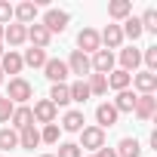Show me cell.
I'll list each match as a JSON object with an SVG mask.
<instances>
[{
	"label": "cell",
	"instance_id": "6da1fadb",
	"mask_svg": "<svg viewBox=\"0 0 157 157\" xmlns=\"http://www.w3.org/2000/svg\"><path fill=\"white\" fill-rule=\"evenodd\" d=\"M34 96V86L25 80V77H13L10 80V90H6V99L13 102V105H25L28 99Z\"/></svg>",
	"mask_w": 157,
	"mask_h": 157
},
{
	"label": "cell",
	"instance_id": "7a4b0ae2",
	"mask_svg": "<svg viewBox=\"0 0 157 157\" xmlns=\"http://www.w3.org/2000/svg\"><path fill=\"white\" fill-rule=\"evenodd\" d=\"M99 148H105V129H99V126H83V129H80V151L96 154Z\"/></svg>",
	"mask_w": 157,
	"mask_h": 157
},
{
	"label": "cell",
	"instance_id": "3957f363",
	"mask_svg": "<svg viewBox=\"0 0 157 157\" xmlns=\"http://www.w3.org/2000/svg\"><path fill=\"white\" fill-rule=\"evenodd\" d=\"M68 74H77V80H83V77H90L93 74V65H90V56H83L80 49H74L71 56H68Z\"/></svg>",
	"mask_w": 157,
	"mask_h": 157
},
{
	"label": "cell",
	"instance_id": "277c9868",
	"mask_svg": "<svg viewBox=\"0 0 157 157\" xmlns=\"http://www.w3.org/2000/svg\"><path fill=\"white\" fill-rule=\"evenodd\" d=\"M68 22H71V16H68L65 10H46V13H43V22H40V25H43V28H46L49 34H62V31L68 28Z\"/></svg>",
	"mask_w": 157,
	"mask_h": 157
},
{
	"label": "cell",
	"instance_id": "5b68a950",
	"mask_svg": "<svg viewBox=\"0 0 157 157\" xmlns=\"http://www.w3.org/2000/svg\"><path fill=\"white\" fill-rule=\"evenodd\" d=\"M56 114H59V108L49 102V99H40V102H34V108H31V117L37 120V123H56Z\"/></svg>",
	"mask_w": 157,
	"mask_h": 157
},
{
	"label": "cell",
	"instance_id": "8992f818",
	"mask_svg": "<svg viewBox=\"0 0 157 157\" xmlns=\"http://www.w3.org/2000/svg\"><path fill=\"white\" fill-rule=\"evenodd\" d=\"M77 46H80V52H83V56H90V52H99V49H102L99 31H96V28H83L80 34H77Z\"/></svg>",
	"mask_w": 157,
	"mask_h": 157
},
{
	"label": "cell",
	"instance_id": "52a82bcc",
	"mask_svg": "<svg viewBox=\"0 0 157 157\" xmlns=\"http://www.w3.org/2000/svg\"><path fill=\"white\" fill-rule=\"evenodd\" d=\"M90 65H93V74H111L114 71V52H108V49H99V52H93V59H90Z\"/></svg>",
	"mask_w": 157,
	"mask_h": 157
},
{
	"label": "cell",
	"instance_id": "ba28073f",
	"mask_svg": "<svg viewBox=\"0 0 157 157\" xmlns=\"http://www.w3.org/2000/svg\"><path fill=\"white\" fill-rule=\"evenodd\" d=\"M13 19L19 22V25H34L37 22V3H31V0H25V3H19V6H13Z\"/></svg>",
	"mask_w": 157,
	"mask_h": 157
},
{
	"label": "cell",
	"instance_id": "9c48e42d",
	"mask_svg": "<svg viewBox=\"0 0 157 157\" xmlns=\"http://www.w3.org/2000/svg\"><path fill=\"white\" fill-rule=\"evenodd\" d=\"M99 40H102V49H120V43H123V31H120V25H105V31L99 34Z\"/></svg>",
	"mask_w": 157,
	"mask_h": 157
},
{
	"label": "cell",
	"instance_id": "30bf717a",
	"mask_svg": "<svg viewBox=\"0 0 157 157\" xmlns=\"http://www.w3.org/2000/svg\"><path fill=\"white\" fill-rule=\"evenodd\" d=\"M132 114H136L139 120H151V117L157 114V99H154V96H136Z\"/></svg>",
	"mask_w": 157,
	"mask_h": 157
},
{
	"label": "cell",
	"instance_id": "8fae6325",
	"mask_svg": "<svg viewBox=\"0 0 157 157\" xmlns=\"http://www.w3.org/2000/svg\"><path fill=\"white\" fill-rule=\"evenodd\" d=\"M43 74H46V80H52V83H65V77H68V65H65L62 59H46Z\"/></svg>",
	"mask_w": 157,
	"mask_h": 157
},
{
	"label": "cell",
	"instance_id": "7c38bea8",
	"mask_svg": "<svg viewBox=\"0 0 157 157\" xmlns=\"http://www.w3.org/2000/svg\"><path fill=\"white\" fill-rule=\"evenodd\" d=\"M132 83H136L139 96H154V90H157V74H151V71L132 74Z\"/></svg>",
	"mask_w": 157,
	"mask_h": 157
},
{
	"label": "cell",
	"instance_id": "4fadbf2b",
	"mask_svg": "<svg viewBox=\"0 0 157 157\" xmlns=\"http://www.w3.org/2000/svg\"><path fill=\"white\" fill-rule=\"evenodd\" d=\"M25 40H28V28H25V25L13 22V25L3 28V43H10V46H22Z\"/></svg>",
	"mask_w": 157,
	"mask_h": 157
},
{
	"label": "cell",
	"instance_id": "5bb4252c",
	"mask_svg": "<svg viewBox=\"0 0 157 157\" xmlns=\"http://www.w3.org/2000/svg\"><path fill=\"white\" fill-rule=\"evenodd\" d=\"M28 40H31V46L46 49V46H49V40H52V34H49L40 22H34V25H28Z\"/></svg>",
	"mask_w": 157,
	"mask_h": 157
},
{
	"label": "cell",
	"instance_id": "9a60e30c",
	"mask_svg": "<svg viewBox=\"0 0 157 157\" xmlns=\"http://www.w3.org/2000/svg\"><path fill=\"white\" fill-rule=\"evenodd\" d=\"M139 65H142V49H136V46H126V49H120V71L132 74Z\"/></svg>",
	"mask_w": 157,
	"mask_h": 157
},
{
	"label": "cell",
	"instance_id": "2e32d148",
	"mask_svg": "<svg viewBox=\"0 0 157 157\" xmlns=\"http://www.w3.org/2000/svg\"><path fill=\"white\" fill-rule=\"evenodd\" d=\"M117 108L111 105V102H102L99 108H96V120H99V129H105V126H114L117 123Z\"/></svg>",
	"mask_w": 157,
	"mask_h": 157
},
{
	"label": "cell",
	"instance_id": "e0dca14e",
	"mask_svg": "<svg viewBox=\"0 0 157 157\" xmlns=\"http://www.w3.org/2000/svg\"><path fill=\"white\" fill-rule=\"evenodd\" d=\"M22 68H25V62H22V56L16 49H10V52L0 56V71H3V74H19Z\"/></svg>",
	"mask_w": 157,
	"mask_h": 157
},
{
	"label": "cell",
	"instance_id": "ac0fdd59",
	"mask_svg": "<svg viewBox=\"0 0 157 157\" xmlns=\"http://www.w3.org/2000/svg\"><path fill=\"white\" fill-rule=\"evenodd\" d=\"M31 123H34L31 108H28V105H16V108H13V117H10V126H13V129H25V126H31Z\"/></svg>",
	"mask_w": 157,
	"mask_h": 157
},
{
	"label": "cell",
	"instance_id": "d6986e66",
	"mask_svg": "<svg viewBox=\"0 0 157 157\" xmlns=\"http://www.w3.org/2000/svg\"><path fill=\"white\" fill-rule=\"evenodd\" d=\"M40 145V129L31 123V126H25V129H19V148H25V151H34Z\"/></svg>",
	"mask_w": 157,
	"mask_h": 157
},
{
	"label": "cell",
	"instance_id": "ffe728a7",
	"mask_svg": "<svg viewBox=\"0 0 157 157\" xmlns=\"http://www.w3.org/2000/svg\"><path fill=\"white\" fill-rule=\"evenodd\" d=\"M129 83H132V74H126V71H120V68H114V71L108 74V86L117 90V93L129 90Z\"/></svg>",
	"mask_w": 157,
	"mask_h": 157
},
{
	"label": "cell",
	"instance_id": "44dd1931",
	"mask_svg": "<svg viewBox=\"0 0 157 157\" xmlns=\"http://www.w3.org/2000/svg\"><path fill=\"white\" fill-rule=\"evenodd\" d=\"M108 16L117 19V22H123V19L132 16V3H129V0H111V3H108Z\"/></svg>",
	"mask_w": 157,
	"mask_h": 157
},
{
	"label": "cell",
	"instance_id": "7402d4cb",
	"mask_svg": "<svg viewBox=\"0 0 157 157\" xmlns=\"http://www.w3.org/2000/svg\"><path fill=\"white\" fill-rule=\"evenodd\" d=\"M111 105L117 108V114H132V108H136V93L123 90V93H117V99H114Z\"/></svg>",
	"mask_w": 157,
	"mask_h": 157
},
{
	"label": "cell",
	"instance_id": "603a6c76",
	"mask_svg": "<svg viewBox=\"0 0 157 157\" xmlns=\"http://www.w3.org/2000/svg\"><path fill=\"white\" fill-rule=\"evenodd\" d=\"M83 123H86V120H83V111H68V114L62 117V129H65V132H80Z\"/></svg>",
	"mask_w": 157,
	"mask_h": 157
},
{
	"label": "cell",
	"instance_id": "cb8c5ba5",
	"mask_svg": "<svg viewBox=\"0 0 157 157\" xmlns=\"http://www.w3.org/2000/svg\"><path fill=\"white\" fill-rule=\"evenodd\" d=\"M120 31H123V40L129 37L132 43H136V40H139V37L145 34V31H142V22H139L136 16H129V19H123V25H120Z\"/></svg>",
	"mask_w": 157,
	"mask_h": 157
},
{
	"label": "cell",
	"instance_id": "d4e9b609",
	"mask_svg": "<svg viewBox=\"0 0 157 157\" xmlns=\"http://www.w3.org/2000/svg\"><path fill=\"white\" fill-rule=\"evenodd\" d=\"M49 102H52L56 108H65V105L71 102V93H68V83H52V90H49Z\"/></svg>",
	"mask_w": 157,
	"mask_h": 157
},
{
	"label": "cell",
	"instance_id": "484cf974",
	"mask_svg": "<svg viewBox=\"0 0 157 157\" xmlns=\"http://www.w3.org/2000/svg\"><path fill=\"white\" fill-rule=\"evenodd\" d=\"M114 151H117V157H142L139 139H120V145H117Z\"/></svg>",
	"mask_w": 157,
	"mask_h": 157
},
{
	"label": "cell",
	"instance_id": "4316f807",
	"mask_svg": "<svg viewBox=\"0 0 157 157\" xmlns=\"http://www.w3.org/2000/svg\"><path fill=\"white\" fill-rule=\"evenodd\" d=\"M22 62H25V65H31V68H43V65H46V49H37V46H31V49H25Z\"/></svg>",
	"mask_w": 157,
	"mask_h": 157
},
{
	"label": "cell",
	"instance_id": "83f0119b",
	"mask_svg": "<svg viewBox=\"0 0 157 157\" xmlns=\"http://www.w3.org/2000/svg\"><path fill=\"white\" fill-rule=\"evenodd\" d=\"M13 148H19V132L13 126H3L0 129V151H13Z\"/></svg>",
	"mask_w": 157,
	"mask_h": 157
},
{
	"label": "cell",
	"instance_id": "f1b7e54d",
	"mask_svg": "<svg viewBox=\"0 0 157 157\" xmlns=\"http://www.w3.org/2000/svg\"><path fill=\"white\" fill-rule=\"evenodd\" d=\"M86 86H90V96H105L108 93V77L105 74H90Z\"/></svg>",
	"mask_w": 157,
	"mask_h": 157
},
{
	"label": "cell",
	"instance_id": "f546056e",
	"mask_svg": "<svg viewBox=\"0 0 157 157\" xmlns=\"http://www.w3.org/2000/svg\"><path fill=\"white\" fill-rule=\"evenodd\" d=\"M68 93H71V102H86L90 99V86H86V80H74L71 86H68Z\"/></svg>",
	"mask_w": 157,
	"mask_h": 157
},
{
	"label": "cell",
	"instance_id": "4dcf8cb0",
	"mask_svg": "<svg viewBox=\"0 0 157 157\" xmlns=\"http://www.w3.org/2000/svg\"><path fill=\"white\" fill-rule=\"evenodd\" d=\"M59 123H46L43 129H40V142H46V145H59Z\"/></svg>",
	"mask_w": 157,
	"mask_h": 157
},
{
	"label": "cell",
	"instance_id": "1f68e13d",
	"mask_svg": "<svg viewBox=\"0 0 157 157\" xmlns=\"http://www.w3.org/2000/svg\"><path fill=\"white\" fill-rule=\"evenodd\" d=\"M139 22H142V31H151V34H154V31H157V10H154V6L145 10V16H142Z\"/></svg>",
	"mask_w": 157,
	"mask_h": 157
},
{
	"label": "cell",
	"instance_id": "d6a6232c",
	"mask_svg": "<svg viewBox=\"0 0 157 157\" xmlns=\"http://www.w3.org/2000/svg\"><path fill=\"white\" fill-rule=\"evenodd\" d=\"M56 157H83V151H80V145H74V142H62Z\"/></svg>",
	"mask_w": 157,
	"mask_h": 157
},
{
	"label": "cell",
	"instance_id": "836d02e7",
	"mask_svg": "<svg viewBox=\"0 0 157 157\" xmlns=\"http://www.w3.org/2000/svg\"><path fill=\"white\" fill-rule=\"evenodd\" d=\"M142 62H145V65H148V71L154 74V71H157V46H148V49L142 52Z\"/></svg>",
	"mask_w": 157,
	"mask_h": 157
},
{
	"label": "cell",
	"instance_id": "e575fe53",
	"mask_svg": "<svg viewBox=\"0 0 157 157\" xmlns=\"http://www.w3.org/2000/svg\"><path fill=\"white\" fill-rule=\"evenodd\" d=\"M10 22H13V3L0 0V25H10Z\"/></svg>",
	"mask_w": 157,
	"mask_h": 157
},
{
	"label": "cell",
	"instance_id": "d590c367",
	"mask_svg": "<svg viewBox=\"0 0 157 157\" xmlns=\"http://www.w3.org/2000/svg\"><path fill=\"white\" fill-rule=\"evenodd\" d=\"M13 102L10 99H3V105H0V123H10V117H13Z\"/></svg>",
	"mask_w": 157,
	"mask_h": 157
},
{
	"label": "cell",
	"instance_id": "8d00e7d4",
	"mask_svg": "<svg viewBox=\"0 0 157 157\" xmlns=\"http://www.w3.org/2000/svg\"><path fill=\"white\" fill-rule=\"evenodd\" d=\"M96 157H117V151L105 145V148H99V151H96Z\"/></svg>",
	"mask_w": 157,
	"mask_h": 157
},
{
	"label": "cell",
	"instance_id": "74e56055",
	"mask_svg": "<svg viewBox=\"0 0 157 157\" xmlns=\"http://www.w3.org/2000/svg\"><path fill=\"white\" fill-rule=\"evenodd\" d=\"M3 28H6V25H0V43H3Z\"/></svg>",
	"mask_w": 157,
	"mask_h": 157
},
{
	"label": "cell",
	"instance_id": "f35d334b",
	"mask_svg": "<svg viewBox=\"0 0 157 157\" xmlns=\"http://www.w3.org/2000/svg\"><path fill=\"white\" fill-rule=\"evenodd\" d=\"M3 77H6V74H3V71H0V83H3Z\"/></svg>",
	"mask_w": 157,
	"mask_h": 157
},
{
	"label": "cell",
	"instance_id": "ab89813d",
	"mask_svg": "<svg viewBox=\"0 0 157 157\" xmlns=\"http://www.w3.org/2000/svg\"><path fill=\"white\" fill-rule=\"evenodd\" d=\"M3 52H6V49H3V43H0V56H3Z\"/></svg>",
	"mask_w": 157,
	"mask_h": 157
},
{
	"label": "cell",
	"instance_id": "60d3db41",
	"mask_svg": "<svg viewBox=\"0 0 157 157\" xmlns=\"http://www.w3.org/2000/svg\"><path fill=\"white\" fill-rule=\"evenodd\" d=\"M40 157H56V154H40Z\"/></svg>",
	"mask_w": 157,
	"mask_h": 157
},
{
	"label": "cell",
	"instance_id": "b9f144b4",
	"mask_svg": "<svg viewBox=\"0 0 157 157\" xmlns=\"http://www.w3.org/2000/svg\"><path fill=\"white\" fill-rule=\"evenodd\" d=\"M3 99H6V96H0V105H3Z\"/></svg>",
	"mask_w": 157,
	"mask_h": 157
},
{
	"label": "cell",
	"instance_id": "7bdbcfd3",
	"mask_svg": "<svg viewBox=\"0 0 157 157\" xmlns=\"http://www.w3.org/2000/svg\"><path fill=\"white\" fill-rule=\"evenodd\" d=\"M90 157H96V154H90Z\"/></svg>",
	"mask_w": 157,
	"mask_h": 157
}]
</instances>
